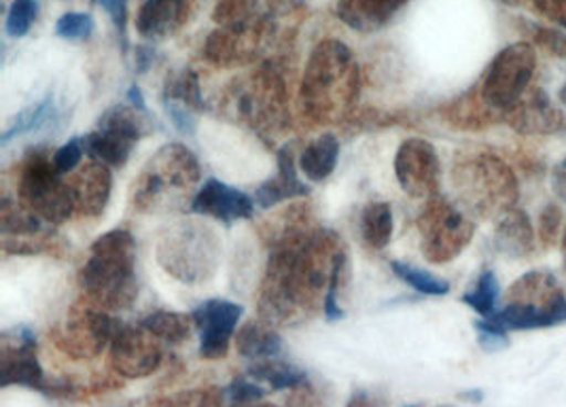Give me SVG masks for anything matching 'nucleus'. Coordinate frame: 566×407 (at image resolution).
<instances>
[{
  "label": "nucleus",
  "instance_id": "19",
  "mask_svg": "<svg viewBox=\"0 0 566 407\" xmlns=\"http://www.w3.org/2000/svg\"><path fill=\"white\" fill-rule=\"evenodd\" d=\"M276 175L261 182L255 189V204L261 208H272L276 204L293 200V198H304L310 196V187L300 178V166L295 164L293 149L286 145L281 152L276 153Z\"/></svg>",
  "mask_w": 566,
  "mask_h": 407
},
{
  "label": "nucleus",
  "instance_id": "31",
  "mask_svg": "<svg viewBox=\"0 0 566 407\" xmlns=\"http://www.w3.org/2000/svg\"><path fill=\"white\" fill-rule=\"evenodd\" d=\"M164 102H177L191 111H202L205 98H202V87L196 71L185 69L177 75L170 76L164 87Z\"/></svg>",
  "mask_w": 566,
  "mask_h": 407
},
{
  "label": "nucleus",
  "instance_id": "47",
  "mask_svg": "<svg viewBox=\"0 0 566 407\" xmlns=\"http://www.w3.org/2000/svg\"><path fill=\"white\" fill-rule=\"evenodd\" d=\"M154 58V51L147 50V48H138V50H136V66H138V73H145V71L151 66Z\"/></svg>",
  "mask_w": 566,
  "mask_h": 407
},
{
  "label": "nucleus",
  "instance_id": "30",
  "mask_svg": "<svg viewBox=\"0 0 566 407\" xmlns=\"http://www.w3.org/2000/svg\"><path fill=\"white\" fill-rule=\"evenodd\" d=\"M140 325L151 331L155 337H159L166 344H182L185 340H189L191 327H196L191 316L180 312H168V310H155L140 321Z\"/></svg>",
  "mask_w": 566,
  "mask_h": 407
},
{
  "label": "nucleus",
  "instance_id": "39",
  "mask_svg": "<svg viewBox=\"0 0 566 407\" xmlns=\"http://www.w3.org/2000/svg\"><path fill=\"white\" fill-rule=\"evenodd\" d=\"M104 11L111 15L117 34L122 39V48L128 50V0H96Z\"/></svg>",
  "mask_w": 566,
  "mask_h": 407
},
{
  "label": "nucleus",
  "instance_id": "40",
  "mask_svg": "<svg viewBox=\"0 0 566 407\" xmlns=\"http://www.w3.org/2000/svg\"><path fill=\"white\" fill-rule=\"evenodd\" d=\"M533 39L539 43L543 50L566 58V34L565 30L556 28H545V25H533Z\"/></svg>",
  "mask_w": 566,
  "mask_h": 407
},
{
  "label": "nucleus",
  "instance_id": "49",
  "mask_svg": "<svg viewBox=\"0 0 566 407\" xmlns=\"http://www.w3.org/2000/svg\"><path fill=\"white\" fill-rule=\"evenodd\" d=\"M563 263H565V268H566V228H565V236H563Z\"/></svg>",
  "mask_w": 566,
  "mask_h": 407
},
{
  "label": "nucleus",
  "instance_id": "12",
  "mask_svg": "<svg viewBox=\"0 0 566 407\" xmlns=\"http://www.w3.org/2000/svg\"><path fill=\"white\" fill-rule=\"evenodd\" d=\"M119 325L122 321L113 319L103 307L90 302L85 305L77 304L71 310L69 321L57 333L55 342L62 353L75 361L96 358L103 355L106 346H111Z\"/></svg>",
  "mask_w": 566,
  "mask_h": 407
},
{
  "label": "nucleus",
  "instance_id": "37",
  "mask_svg": "<svg viewBox=\"0 0 566 407\" xmlns=\"http://www.w3.org/2000/svg\"><path fill=\"white\" fill-rule=\"evenodd\" d=\"M265 390L258 386L255 382L247 378H235V380L226 388V401L232 407L255 406L259 399H263Z\"/></svg>",
  "mask_w": 566,
  "mask_h": 407
},
{
  "label": "nucleus",
  "instance_id": "18",
  "mask_svg": "<svg viewBox=\"0 0 566 407\" xmlns=\"http://www.w3.org/2000/svg\"><path fill=\"white\" fill-rule=\"evenodd\" d=\"M200 0H145L136 15V30L149 41L175 36L189 22Z\"/></svg>",
  "mask_w": 566,
  "mask_h": 407
},
{
  "label": "nucleus",
  "instance_id": "34",
  "mask_svg": "<svg viewBox=\"0 0 566 407\" xmlns=\"http://www.w3.org/2000/svg\"><path fill=\"white\" fill-rule=\"evenodd\" d=\"M39 13L36 0H13L7 13V34L13 39L27 36Z\"/></svg>",
  "mask_w": 566,
  "mask_h": 407
},
{
  "label": "nucleus",
  "instance_id": "24",
  "mask_svg": "<svg viewBox=\"0 0 566 407\" xmlns=\"http://www.w3.org/2000/svg\"><path fill=\"white\" fill-rule=\"evenodd\" d=\"M235 348L244 358L265 361L281 355L283 340L274 327L263 321H249L244 323L235 335Z\"/></svg>",
  "mask_w": 566,
  "mask_h": 407
},
{
  "label": "nucleus",
  "instance_id": "38",
  "mask_svg": "<svg viewBox=\"0 0 566 407\" xmlns=\"http://www.w3.org/2000/svg\"><path fill=\"white\" fill-rule=\"evenodd\" d=\"M83 153H85L83 138L69 140L66 145H62L57 152L53 153L52 159L55 170H57L60 175L73 173L75 168H78V164H81V159H83Z\"/></svg>",
  "mask_w": 566,
  "mask_h": 407
},
{
  "label": "nucleus",
  "instance_id": "25",
  "mask_svg": "<svg viewBox=\"0 0 566 407\" xmlns=\"http://www.w3.org/2000/svg\"><path fill=\"white\" fill-rule=\"evenodd\" d=\"M134 145H136L134 140H129V138L117 134V132L103 129V127H96L92 134L83 136L85 153L94 161H103L108 168L126 166Z\"/></svg>",
  "mask_w": 566,
  "mask_h": 407
},
{
  "label": "nucleus",
  "instance_id": "28",
  "mask_svg": "<svg viewBox=\"0 0 566 407\" xmlns=\"http://www.w3.org/2000/svg\"><path fill=\"white\" fill-rule=\"evenodd\" d=\"M392 228V208L387 202L367 204L360 212V238L371 251L387 249Z\"/></svg>",
  "mask_w": 566,
  "mask_h": 407
},
{
  "label": "nucleus",
  "instance_id": "11",
  "mask_svg": "<svg viewBox=\"0 0 566 407\" xmlns=\"http://www.w3.org/2000/svg\"><path fill=\"white\" fill-rule=\"evenodd\" d=\"M537 69V53L528 43H514L501 51L482 83V98L490 108L512 111L526 94Z\"/></svg>",
  "mask_w": 566,
  "mask_h": 407
},
{
  "label": "nucleus",
  "instance_id": "48",
  "mask_svg": "<svg viewBox=\"0 0 566 407\" xmlns=\"http://www.w3.org/2000/svg\"><path fill=\"white\" fill-rule=\"evenodd\" d=\"M128 102L132 106L140 108V111H149V108H147V104H145V96H143V92H140V87H138V85H132V87H129Z\"/></svg>",
  "mask_w": 566,
  "mask_h": 407
},
{
  "label": "nucleus",
  "instance_id": "36",
  "mask_svg": "<svg viewBox=\"0 0 566 407\" xmlns=\"http://www.w3.org/2000/svg\"><path fill=\"white\" fill-rule=\"evenodd\" d=\"M94 18L87 13H77V11H69L64 13L57 24H55V34L60 39H69V41H81L87 39L94 32Z\"/></svg>",
  "mask_w": 566,
  "mask_h": 407
},
{
  "label": "nucleus",
  "instance_id": "15",
  "mask_svg": "<svg viewBox=\"0 0 566 407\" xmlns=\"http://www.w3.org/2000/svg\"><path fill=\"white\" fill-rule=\"evenodd\" d=\"M244 314V307L230 300H208L191 312L193 325L200 333V356L207 361L226 358L230 353L233 333Z\"/></svg>",
  "mask_w": 566,
  "mask_h": 407
},
{
  "label": "nucleus",
  "instance_id": "21",
  "mask_svg": "<svg viewBox=\"0 0 566 407\" xmlns=\"http://www.w3.org/2000/svg\"><path fill=\"white\" fill-rule=\"evenodd\" d=\"M408 0H337V18L363 34H371L390 24Z\"/></svg>",
  "mask_w": 566,
  "mask_h": 407
},
{
  "label": "nucleus",
  "instance_id": "35",
  "mask_svg": "<svg viewBox=\"0 0 566 407\" xmlns=\"http://www.w3.org/2000/svg\"><path fill=\"white\" fill-rule=\"evenodd\" d=\"M226 401V390L219 388H193L185 390L180 395L170 397L166 404L159 407H223Z\"/></svg>",
  "mask_w": 566,
  "mask_h": 407
},
{
  "label": "nucleus",
  "instance_id": "43",
  "mask_svg": "<svg viewBox=\"0 0 566 407\" xmlns=\"http://www.w3.org/2000/svg\"><path fill=\"white\" fill-rule=\"evenodd\" d=\"M545 20L566 30V0H531Z\"/></svg>",
  "mask_w": 566,
  "mask_h": 407
},
{
  "label": "nucleus",
  "instance_id": "50",
  "mask_svg": "<svg viewBox=\"0 0 566 407\" xmlns=\"http://www.w3.org/2000/svg\"><path fill=\"white\" fill-rule=\"evenodd\" d=\"M249 407H279V406H270V404H263V406H249Z\"/></svg>",
  "mask_w": 566,
  "mask_h": 407
},
{
  "label": "nucleus",
  "instance_id": "9",
  "mask_svg": "<svg viewBox=\"0 0 566 407\" xmlns=\"http://www.w3.org/2000/svg\"><path fill=\"white\" fill-rule=\"evenodd\" d=\"M233 111L259 132H281L289 127V92L283 64L268 60L251 76L249 87L233 92Z\"/></svg>",
  "mask_w": 566,
  "mask_h": 407
},
{
  "label": "nucleus",
  "instance_id": "1",
  "mask_svg": "<svg viewBox=\"0 0 566 407\" xmlns=\"http://www.w3.org/2000/svg\"><path fill=\"white\" fill-rule=\"evenodd\" d=\"M283 219L268 233L272 249L258 300L259 321L270 327L300 325L323 310L335 257L344 249L332 229L312 226L306 206Z\"/></svg>",
  "mask_w": 566,
  "mask_h": 407
},
{
  "label": "nucleus",
  "instance_id": "7",
  "mask_svg": "<svg viewBox=\"0 0 566 407\" xmlns=\"http://www.w3.org/2000/svg\"><path fill=\"white\" fill-rule=\"evenodd\" d=\"M18 200L50 226L64 223L77 210L71 182L62 180L53 159L43 152H32L20 168Z\"/></svg>",
  "mask_w": 566,
  "mask_h": 407
},
{
  "label": "nucleus",
  "instance_id": "27",
  "mask_svg": "<svg viewBox=\"0 0 566 407\" xmlns=\"http://www.w3.org/2000/svg\"><path fill=\"white\" fill-rule=\"evenodd\" d=\"M57 117V106L53 101L52 94L45 96L43 101L34 102L30 104L28 108H24L15 119L13 124L4 129L2 138H0V145L7 147L11 140L24 136V134H32V132H41L45 127L52 126Z\"/></svg>",
  "mask_w": 566,
  "mask_h": 407
},
{
  "label": "nucleus",
  "instance_id": "3",
  "mask_svg": "<svg viewBox=\"0 0 566 407\" xmlns=\"http://www.w3.org/2000/svg\"><path fill=\"white\" fill-rule=\"evenodd\" d=\"M90 304L103 310H126L138 295L136 242L128 229H111L90 249L77 274Z\"/></svg>",
  "mask_w": 566,
  "mask_h": 407
},
{
  "label": "nucleus",
  "instance_id": "6",
  "mask_svg": "<svg viewBox=\"0 0 566 407\" xmlns=\"http://www.w3.org/2000/svg\"><path fill=\"white\" fill-rule=\"evenodd\" d=\"M202 168L193 153L185 145H164L143 168L134 182V208L140 212H159L180 202L185 194L200 182Z\"/></svg>",
  "mask_w": 566,
  "mask_h": 407
},
{
  "label": "nucleus",
  "instance_id": "32",
  "mask_svg": "<svg viewBox=\"0 0 566 407\" xmlns=\"http://www.w3.org/2000/svg\"><path fill=\"white\" fill-rule=\"evenodd\" d=\"M390 270L395 272V276L399 280H403L406 284H410L413 291L422 293V295H446L450 291V282L448 280L439 279L436 274L427 272V270H420L416 265L410 263H401V261H392L390 263Z\"/></svg>",
  "mask_w": 566,
  "mask_h": 407
},
{
  "label": "nucleus",
  "instance_id": "44",
  "mask_svg": "<svg viewBox=\"0 0 566 407\" xmlns=\"http://www.w3.org/2000/svg\"><path fill=\"white\" fill-rule=\"evenodd\" d=\"M291 407H325V395L321 388L306 382L295 388L291 397Z\"/></svg>",
  "mask_w": 566,
  "mask_h": 407
},
{
  "label": "nucleus",
  "instance_id": "41",
  "mask_svg": "<svg viewBox=\"0 0 566 407\" xmlns=\"http://www.w3.org/2000/svg\"><path fill=\"white\" fill-rule=\"evenodd\" d=\"M563 228V212L556 204H547L541 212L539 236L543 242L552 244L558 236V231Z\"/></svg>",
  "mask_w": 566,
  "mask_h": 407
},
{
  "label": "nucleus",
  "instance_id": "17",
  "mask_svg": "<svg viewBox=\"0 0 566 407\" xmlns=\"http://www.w3.org/2000/svg\"><path fill=\"white\" fill-rule=\"evenodd\" d=\"M191 212L232 226L235 221L253 217L255 200L219 178H208L193 196Z\"/></svg>",
  "mask_w": 566,
  "mask_h": 407
},
{
  "label": "nucleus",
  "instance_id": "51",
  "mask_svg": "<svg viewBox=\"0 0 566 407\" xmlns=\"http://www.w3.org/2000/svg\"><path fill=\"white\" fill-rule=\"evenodd\" d=\"M410 407H418V406H410Z\"/></svg>",
  "mask_w": 566,
  "mask_h": 407
},
{
  "label": "nucleus",
  "instance_id": "45",
  "mask_svg": "<svg viewBox=\"0 0 566 407\" xmlns=\"http://www.w3.org/2000/svg\"><path fill=\"white\" fill-rule=\"evenodd\" d=\"M346 407H387L385 399L376 393H367V390H357L353 393L350 401L346 404Z\"/></svg>",
  "mask_w": 566,
  "mask_h": 407
},
{
  "label": "nucleus",
  "instance_id": "5",
  "mask_svg": "<svg viewBox=\"0 0 566 407\" xmlns=\"http://www.w3.org/2000/svg\"><path fill=\"white\" fill-rule=\"evenodd\" d=\"M499 331H528L566 323V295L558 279L549 272H528L515 280L507 293V305L484 319Z\"/></svg>",
  "mask_w": 566,
  "mask_h": 407
},
{
  "label": "nucleus",
  "instance_id": "29",
  "mask_svg": "<svg viewBox=\"0 0 566 407\" xmlns=\"http://www.w3.org/2000/svg\"><path fill=\"white\" fill-rule=\"evenodd\" d=\"M249 376L255 378V380L265 382L272 390H284V388L295 390L297 386L308 382V374L304 369H300V367H295L291 363L279 361L276 356L274 358H265V361H258L249 369Z\"/></svg>",
  "mask_w": 566,
  "mask_h": 407
},
{
  "label": "nucleus",
  "instance_id": "22",
  "mask_svg": "<svg viewBox=\"0 0 566 407\" xmlns=\"http://www.w3.org/2000/svg\"><path fill=\"white\" fill-rule=\"evenodd\" d=\"M494 247L507 257H526L535 249V231L526 212L512 208L505 212L494 231Z\"/></svg>",
  "mask_w": 566,
  "mask_h": 407
},
{
  "label": "nucleus",
  "instance_id": "33",
  "mask_svg": "<svg viewBox=\"0 0 566 407\" xmlns=\"http://www.w3.org/2000/svg\"><path fill=\"white\" fill-rule=\"evenodd\" d=\"M464 304L473 307L478 314H482L484 319L492 316L496 312L499 304V280L494 276V272H482L480 279L475 280L473 289L463 295Z\"/></svg>",
  "mask_w": 566,
  "mask_h": 407
},
{
  "label": "nucleus",
  "instance_id": "4",
  "mask_svg": "<svg viewBox=\"0 0 566 407\" xmlns=\"http://www.w3.org/2000/svg\"><path fill=\"white\" fill-rule=\"evenodd\" d=\"M452 180L464 210L475 217H503L517 202L514 170L496 155H464L454 164Z\"/></svg>",
  "mask_w": 566,
  "mask_h": 407
},
{
  "label": "nucleus",
  "instance_id": "2",
  "mask_svg": "<svg viewBox=\"0 0 566 407\" xmlns=\"http://www.w3.org/2000/svg\"><path fill=\"white\" fill-rule=\"evenodd\" d=\"M359 62L342 41L327 39L310 55L300 85V104L312 124L342 122L359 101Z\"/></svg>",
  "mask_w": 566,
  "mask_h": 407
},
{
  "label": "nucleus",
  "instance_id": "26",
  "mask_svg": "<svg viewBox=\"0 0 566 407\" xmlns=\"http://www.w3.org/2000/svg\"><path fill=\"white\" fill-rule=\"evenodd\" d=\"M514 111L512 126L517 127L520 132H531V134H549L556 132L563 126L560 115L554 111L549 104V98L543 94L531 96V101L520 102Z\"/></svg>",
  "mask_w": 566,
  "mask_h": 407
},
{
  "label": "nucleus",
  "instance_id": "8",
  "mask_svg": "<svg viewBox=\"0 0 566 407\" xmlns=\"http://www.w3.org/2000/svg\"><path fill=\"white\" fill-rule=\"evenodd\" d=\"M157 259L168 274L198 284L210 279L219 263V242L212 229L198 223H182L161 236Z\"/></svg>",
  "mask_w": 566,
  "mask_h": 407
},
{
  "label": "nucleus",
  "instance_id": "42",
  "mask_svg": "<svg viewBox=\"0 0 566 407\" xmlns=\"http://www.w3.org/2000/svg\"><path fill=\"white\" fill-rule=\"evenodd\" d=\"M164 106H166V113L170 115V122L175 124L180 134H185V136L196 134V124H198L196 111H191L182 104H177V102H164Z\"/></svg>",
  "mask_w": 566,
  "mask_h": 407
},
{
  "label": "nucleus",
  "instance_id": "16",
  "mask_svg": "<svg viewBox=\"0 0 566 407\" xmlns=\"http://www.w3.org/2000/svg\"><path fill=\"white\" fill-rule=\"evenodd\" d=\"M2 340V353H0V384L7 386H27L32 390H48L45 374L36 356V337L28 327L11 331Z\"/></svg>",
  "mask_w": 566,
  "mask_h": 407
},
{
  "label": "nucleus",
  "instance_id": "14",
  "mask_svg": "<svg viewBox=\"0 0 566 407\" xmlns=\"http://www.w3.org/2000/svg\"><path fill=\"white\" fill-rule=\"evenodd\" d=\"M395 175L401 189L412 198H436L441 185V164L436 147L422 138L401 143L395 157Z\"/></svg>",
  "mask_w": 566,
  "mask_h": 407
},
{
  "label": "nucleus",
  "instance_id": "20",
  "mask_svg": "<svg viewBox=\"0 0 566 407\" xmlns=\"http://www.w3.org/2000/svg\"><path fill=\"white\" fill-rule=\"evenodd\" d=\"M71 187L75 194L78 215L83 217H101L111 198L113 175L103 161H90L71 178Z\"/></svg>",
  "mask_w": 566,
  "mask_h": 407
},
{
  "label": "nucleus",
  "instance_id": "10",
  "mask_svg": "<svg viewBox=\"0 0 566 407\" xmlns=\"http://www.w3.org/2000/svg\"><path fill=\"white\" fill-rule=\"evenodd\" d=\"M420 249L431 263H448L469 247L475 226L461 208L443 198H431L420 217Z\"/></svg>",
  "mask_w": 566,
  "mask_h": 407
},
{
  "label": "nucleus",
  "instance_id": "23",
  "mask_svg": "<svg viewBox=\"0 0 566 407\" xmlns=\"http://www.w3.org/2000/svg\"><path fill=\"white\" fill-rule=\"evenodd\" d=\"M339 159V140L334 134H323L312 140L302 152L297 166L300 173L312 182H323L334 175L335 166Z\"/></svg>",
  "mask_w": 566,
  "mask_h": 407
},
{
  "label": "nucleus",
  "instance_id": "13",
  "mask_svg": "<svg viewBox=\"0 0 566 407\" xmlns=\"http://www.w3.org/2000/svg\"><path fill=\"white\" fill-rule=\"evenodd\" d=\"M164 361L161 340L138 325H119L111 342V367L124 378H147Z\"/></svg>",
  "mask_w": 566,
  "mask_h": 407
},
{
  "label": "nucleus",
  "instance_id": "46",
  "mask_svg": "<svg viewBox=\"0 0 566 407\" xmlns=\"http://www.w3.org/2000/svg\"><path fill=\"white\" fill-rule=\"evenodd\" d=\"M552 187H554V194L560 198V202L566 204V159H563L554 173H552Z\"/></svg>",
  "mask_w": 566,
  "mask_h": 407
}]
</instances>
